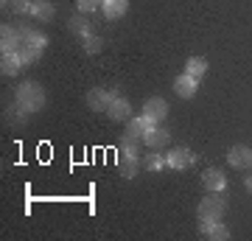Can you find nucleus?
<instances>
[{
	"label": "nucleus",
	"mask_w": 252,
	"mask_h": 241,
	"mask_svg": "<svg viewBox=\"0 0 252 241\" xmlns=\"http://www.w3.org/2000/svg\"><path fill=\"white\" fill-rule=\"evenodd\" d=\"M152 126H157V124H154L152 118H146V115L129 118V121H126V135H129V138H137V140H143V132L146 129H152Z\"/></svg>",
	"instance_id": "12"
},
{
	"label": "nucleus",
	"mask_w": 252,
	"mask_h": 241,
	"mask_svg": "<svg viewBox=\"0 0 252 241\" xmlns=\"http://www.w3.org/2000/svg\"><path fill=\"white\" fill-rule=\"evenodd\" d=\"M137 166H140V157H126V154H121V157H118V174H121L124 179L135 177Z\"/></svg>",
	"instance_id": "14"
},
{
	"label": "nucleus",
	"mask_w": 252,
	"mask_h": 241,
	"mask_svg": "<svg viewBox=\"0 0 252 241\" xmlns=\"http://www.w3.org/2000/svg\"><path fill=\"white\" fill-rule=\"evenodd\" d=\"M227 160H230L233 169H247V166H252V149L235 143V146H230V152H227Z\"/></svg>",
	"instance_id": "7"
},
{
	"label": "nucleus",
	"mask_w": 252,
	"mask_h": 241,
	"mask_svg": "<svg viewBox=\"0 0 252 241\" xmlns=\"http://www.w3.org/2000/svg\"><path fill=\"white\" fill-rule=\"evenodd\" d=\"M185 73H190V76L202 79V76L207 73V59H202V56H190L188 62H185Z\"/></svg>",
	"instance_id": "19"
},
{
	"label": "nucleus",
	"mask_w": 252,
	"mask_h": 241,
	"mask_svg": "<svg viewBox=\"0 0 252 241\" xmlns=\"http://www.w3.org/2000/svg\"><path fill=\"white\" fill-rule=\"evenodd\" d=\"M140 166H143L146 171H162V169H165V157L157 154V152H149V154L140 157Z\"/></svg>",
	"instance_id": "17"
},
{
	"label": "nucleus",
	"mask_w": 252,
	"mask_h": 241,
	"mask_svg": "<svg viewBox=\"0 0 252 241\" xmlns=\"http://www.w3.org/2000/svg\"><path fill=\"white\" fill-rule=\"evenodd\" d=\"M143 115H146V118H152L154 124H162V121H165V115H168V101L160 99V96H152V99H146Z\"/></svg>",
	"instance_id": "4"
},
{
	"label": "nucleus",
	"mask_w": 252,
	"mask_h": 241,
	"mask_svg": "<svg viewBox=\"0 0 252 241\" xmlns=\"http://www.w3.org/2000/svg\"><path fill=\"white\" fill-rule=\"evenodd\" d=\"M199 233H202L205 239H210V241H224V239H230V230H227L224 224L207 222V219H199Z\"/></svg>",
	"instance_id": "10"
},
{
	"label": "nucleus",
	"mask_w": 252,
	"mask_h": 241,
	"mask_svg": "<svg viewBox=\"0 0 252 241\" xmlns=\"http://www.w3.org/2000/svg\"><path fill=\"white\" fill-rule=\"evenodd\" d=\"M23 65H31V62H39V56H42V48H34V45H23L17 51Z\"/></svg>",
	"instance_id": "20"
},
{
	"label": "nucleus",
	"mask_w": 252,
	"mask_h": 241,
	"mask_svg": "<svg viewBox=\"0 0 252 241\" xmlns=\"http://www.w3.org/2000/svg\"><path fill=\"white\" fill-rule=\"evenodd\" d=\"M202 185L207 188V191H213V194H221L227 188V177L221 169H207L205 174H202Z\"/></svg>",
	"instance_id": "9"
},
{
	"label": "nucleus",
	"mask_w": 252,
	"mask_h": 241,
	"mask_svg": "<svg viewBox=\"0 0 252 241\" xmlns=\"http://www.w3.org/2000/svg\"><path fill=\"white\" fill-rule=\"evenodd\" d=\"M224 199L221 197H205L199 202L196 207V216L199 219H207V222H221V216H224Z\"/></svg>",
	"instance_id": "2"
},
{
	"label": "nucleus",
	"mask_w": 252,
	"mask_h": 241,
	"mask_svg": "<svg viewBox=\"0 0 252 241\" xmlns=\"http://www.w3.org/2000/svg\"><path fill=\"white\" fill-rule=\"evenodd\" d=\"M31 3L34 0H6L3 6H9L14 14H31Z\"/></svg>",
	"instance_id": "22"
},
{
	"label": "nucleus",
	"mask_w": 252,
	"mask_h": 241,
	"mask_svg": "<svg viewBox=\"0 0 252 241\" xmlns=\"http://www.w3.org/2000/svg\"><path fill=\"white\" fill-rule=\"evenodd\" d=\"M193 163H196V154L190 152V149H185V146H177V149H171V152L165 154V166L168 169L182 171V169H188V166H193Z\"/></svg>",
	"instance_id": "3"
},
{
	"label": "nucleus",
	"mask_w": 252,
	"mask_h": 241,
	"mask_svg": "<svg viewBox=\"0 0 252 241\" xmlns=\"http://www.w3.org/2000/svg\"><path fill=\"white\" fill-rule=\"evenodd\" d=\"M70 31H76V34H79L81 39L93 34L90 26H87V20H84V17H70Z\"/></svg>",
	"instance_id": "23"
},
{
	"label": "nucleus",
	"mask_w": 252,
	"mask_h": 241,
	"mask_svg": "<svg viewBox=\"0 0 252 241\" xmlns=\"http://www.w3.org/2000/svg\"><path fill=\"white\" fill-rule=\"evenodd\" d=\"M20 36H23V45H34V48L48 45V36L42 31H34V28H20Z\"/></svg>",
	"instance_id": "16"
},
{
	"label": "nucleus",
	"mask_w": 252,
	"mask_h": 241,
	"mask_svg": "<svg viewBox=\"0 0 252 241\" xmlns=\"http://www.w3.org/2000/svg\"><path fill=\"white\" fill-rule=\"evenodd\" d=\"M107 115L112 118V121H129V118H132V104H129V99L115 96L112 104H109V109H107Z\"/></svg>",
	"instance_id": "11"
},
{
	"label": "nucleus",
	"mask_w": 252,
	"mask_h": 241,
	"mask_svg": "<svg viewBox=\"0 0 252 241\" xmlns=\"http://www.w3.org/2000/svg\"><path fill=\"white\" fill-rule=\"evenodd\" d=\"M76 6H79V11H81V14H87V11L101 9V0H76Z\"/></svg>",
	"instance_id": "25"
},
{
	"label": "nucleus",
	"mask_w": 252,
	"mask_h": 241,
	"mask_svg": "<svg viewBox=\"0 0 252 241\" xmlns=\"http://www.w3.org/2000/svg\"><path fill=\"white\" fill-rule=\"evenodd\" d=\"M244 185H247V191L252 194V177H247V179H244Z\"/></svg>",
	"instance_id": "26"
},
{
	"label": "nucleus",
	"mask_w": 252,
	"mask_h": 241,
	"mask_svg": "<svg viewBox=\"0 0 252 241\" xmlns=\"http://www.w3.org/2000/svg\"><path fill=\"white\" fill-rule=\"evenodd\" d=\"M121 154H126V157H140V149H137V138H129V135H126L124 140H121Z\"/></svg>",
	"instance_id": "21"
},
{
	"label": "nucleus",
	"mask_w": 252,
	"mask_h": 241,
	"mask_svg": "<svg viewBox=\"0 0 252 241\" xmlns=\"http://www.w3.org/2000/svg\"><path fill=\"white\" fill-rule=\"evenodd\" d=\"M112 99H115V96H112V93H109V90H90V93H87V107L93 109V112H107L109 109V104H112Z\"/></svg>",
	"instance_id": "6"
},
{
	"label": "nucleus",
	"mask_w": 252,
	"mask_h": 241,
	"mask_svg": "<svg viewBox=\"0 0 252 241\" xmlns=\"http://www.w3.org/2000/svg\"><path fill=\"white\" fill-rule=\"evenodd\" d=\"M45 104V93L42 87L36 84V81H26V84H20L17 87V109L20 112H36V109H42Z\"/></svg>",
	"instance_id": "1"
},
{
	"label": "nucleus",
	"mask_w": 252,
	"mask_h": 241,
	"mask_svg": "<svg viewBox=\"0 0 252 241\" xmlns=\"http://www.w3.org/2000/svg\"><path fill=\"white\" fill-rule=\"evenodd\" d=\"M31 17L51 20V17H54V6H51L48 0H34V3H31Z\"/></svg>",
	"instance_id": "18"
},
{
	"label": "nucleus",
	"mask_w": 252,
	"mask_h": 241,
	"mask_svg": "<svg viewBox=\"0 0 252 241\" xmlns=\"http://www.w3.org/2000/svg\"><path fill=\"white\" fill-rule=\"evenodd\" d=\"M168 140H171V132H168L165 126H160V124L143 132V143L149 146V149H160V146H165Z\"/></svg>",
	"instance_id": "8"
},
{
	"label": "nucleus",
	"mask_w": 252,
	"mask_h": 241,
	"mask_svg": "<svg viewBox=\"0 0 252 241\" xmlns=\"http://www.w3.org/2000/svg\"><path fill=\"white\" fill-rule=\"evenodd\" d=\"M101 48H104V42H101V36H84V51L87 54H98Z\"/></svg>",
	"instance_id": "24"
},
{
	"label": "nucleus",
	"mask_w": 252,
	"mask_h": 241,
	"mask_svg": "<svg viewBox=\"0 0 252 241\" xmlns=\"http://www.w3.org/2000/svg\"><path fill=\"white\" fill-rule=\"evenodd\" d=\"M199 90V79L196 76H190V73H182L174 79V93L180 96V99H193Z\"/></svg>",
	"instance_id": "5"
},
{
	"label": "nucleus",
	"mask_w": 252,
	"mask_h": 241,
	"mask_svg": "<svg viewBox=\"0 0 252 241\" xmlns=\"http://www.w3.org/2000/svg\"><path fill=\"white\" fill-rule=\"evenodd\" d=\"M20 68H23V59H20L17 51H14V54H3V62H0V70H3V76H17Z\"/></svg>",
	"instance_id": "15"
},
{
	"label": "nucleus",
	"mask_w": 252,
	"mask_h": 241,
	"mask_svg": "<svg viewBox=\"0 0 252 241\" xmlns=\"http://www.w3.org/2000/svg\"><path fill=\"white\" fill-rule=\"evenodd\" d=\"M126 9H129V0H101V11L107 14V20L124 17Z\"/></svg>",
	"instance_id": "13"
}]
</instances>
